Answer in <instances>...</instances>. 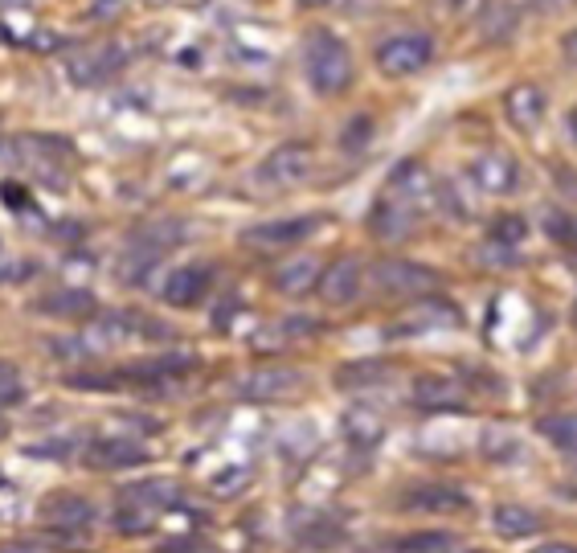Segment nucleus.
Here are the masks:
<instances>
[{
    "label": "nucleus",
    "instance_id": "obj_23",
    "mask_svg": "<svg viewBox=\"0 0 577 553\" xmlns=\"http://www.w3.org/2000/svg\"><path fill=\"white\" fill-rule=\"evenodd\" d=\"M389 365L385 361H348L336 369V386L340 390H365V386H377V381H385Z\"/></svg>",
    "mask_w": 577,
    "mask_h": 553
},
{
    "label": "nucleus",
    "instance_id": "obj_25",
    "mask_svg": "<svg viewBox=\"0 0 577 553\" xmlns=\"http://www.w3.org/2000/svg\"><path fill=\"white\" fill-rule=\"evenodd\" d=\"M54 144H58V140H46V136H37V140H33V136H25V140H17L13 148H17V152H25V148H41V152H50ZM21 160H25V164H33V173H37V177H46V181L54 177V181L62 185V173L54 168V160H66V156H21Z\"/></svg>",
    "mask_w": 577,
    "mask_h": 553
},
{
    "label": "nucleus",
    "instance_id": "obj_2",
    "mask_svg": "<svg viewBox=\"0 0 577 553\" xmlns=\"http://www.w3.org/2000/svg\"><path fill=\"white\" fill-rule=\"evenodd\" d=\"M373 62H377V70L385 78L422 74L434 62V41H430V33H393V37H385L377 46Z\"/></svg>",
    "mask_w": 577,
    "mask_h": 553
},
{
    "label": "nucleus",
    "instance_id": "obj_30",
    "mask_svg": "<svg viewBox=\"0 0 577 553\" xmlns=\"http://www.w3.org/2000/svg\"><path fill=\"white\" fill-rule=\"evenodd\" d=\"M115 525L123 529V533H148L152 529V517H148V508H123V513L115 517Z\"/></svg>",
    "mask_w": 577,
    "mask_h": 553
},
{
    "label": "nucleus",
    "instance_id": "obj_21",
    "mask_svg": "<svg viewBox=\"0 0 577 553\" xmlns=\"http://www.w3.org/2000/svg\"><path fill=\"white\" fill-rule=\"evenodd\" d=\"M123 500L140 504V508H168V504L181 500V488H176L172 480H140V484L123 488Z\"/></svg>",
    "mask_w": 577,
    "mask_h": 553
},
{
    "label": "nucleus",
    "instance_id": "obj_36",
    "mask_svg": "<svg viewBox=\"0 0 577 553\" xmlns=\"http://www.w3.org/2000/svg\"><path fill=\"white\" fill-rule=\"evenodd\" d=\"M5 201H9V205H25V193H21V185H13V181H9V185H5Z\"/></svg>",
    "mask_w": 577,
    "mask_h": 553
},
{
    "label": "nucleus",
    "instance_id": "obj_16",
    "mask_svg": "<svg viewBox=\"0 0 577 553\" xmlns=\"http://www.w3.org/2000/svg\"><path fill=\"white\" fill-rule=\"evenodd\" d=\"M37 308L46 316H54V320H91L99 304H95V295L82 291V287H58L50 295H41Z\"/></svg>",
    "mask_w": 577,
    "mask_h": 553
},
{
    "label": "nucleus",
    "instance_id": "obj_17",
    "mask_svg": "<svg viewBox=\"0 0 577 553\" xmlns=\"http://www.w3.org/2000/svg\"><path fill=\"white\" fill-rule=\"evenodd\" d=\"M414 222H418V214L410 205H402V201H393L389 193L373 205V234L377 238H385V242H397V238H406L410 230H414Z\"/></svg>",
    "mask_w": 577,
    "mask_h": 553
},
{
    "label": "nucleus",
    "instance_id": "obj_22",
    "mask_svg": "<svg viewBox=\"0 0 577 553\" xmlns=\"http://www.w3.org/2000/svg\"><path fill=\"white\" fill-rule=\"evenodd\" d=\"M492 525H496L500 537H528V533L541 529V517L532 513V508H524V504H500Z\"/></svg>",
    "mask_w": 577,
    "mask_h": 553
},
{
    "label": "nucleus",
    "instance_id": "obj_8",
    "mask_svg": "<svg viewBox=\"0 0 577 553\" xmlns=\"http://www.w3.org/2000/svg\"><path fill=\"white\" fill-rule=\"evenodd\" d=\"M393 201H402V205H410L414 214H422V209L434 201V181H430V173H426V164H418V160H410V164H397L393 168V177H389V189H385Z\"/></svg>",
    "mask_w": 577,
    "mask_h": 553
},
{
    "label": "nucleus",
    "instance_id": "obj_19",
    "mask_svg": "<svg viewBox=\"0 0 577 553\" xmlns=\"http://www.w3.org/2000/svg\"><path fill=\"white\" fill-rule=\"evenodd\" d=\"M181 238H185V222H176V218H152V222L136 226V234H131V246H140V250H148V254H164V250H172Z\"/></svg>",
    "mask_w": 577,
    "mask_h": 553
},
{
    "label": "nucleus",
    "instance_id": "obj_6",
    "mask_svg": "<svg viewBox=\"0 0 577 553\" xmlns=\"http://www.w3.org/2000/svg\"><path fill=\"white\" fill-rule=\"evenodd\" d=\"M299 390H303L299 369H254L238 381V394L246 402H279V398H295Z\"/></svg>",
    "mask_w": 577,
    "mask_h": 553
},
{
    "label": "nucleus",
    "instance_id": "obj_35",
    "mask_svg": "<svg viewBox=\"0 0 577 553\" xmlns=\"http://www.w3.org/2000/svg\"><path fill=\"white\" fill-rule=\"evenodd\" d=\"M532 553H577V545H565V541H545L541 549H532Z\"/></svg>",
    "mask_w": 577,
    "mask_h": 553
},
{
    "label": "nucleus",
    "instance_id": "obj_3",
    "mask_svg": "<svg viewBox=\"0 0 577 553\" xmlns=\"http://www.w3.org/2000/svg\"><path fill=\"white\" fill-rule=\"evenodd\" d=\"M438 283L442 275L434 267H422L410 259H381L373 267V287L381 295H410V300H418V295H430Z\"/></svg>",
    "mask_w": 577,
    "mask_h": 553
},
{
    "label": "nucleus",
    "instance_id": "obj_32",
    "mask_svg": "<svg viewBox=\"0 0 577 553\" xmlns=\"http://www.w3.org/2000/svg\"><path fill=\"white\" fill-rule=\"evenodd\" d=\"M242 484H246V472H242V467H230V472H221V480H213V492L230 496V492H238Z\"/></svg>",
    "mask_w": 577,
    "mask_h": 553
},
{
    "label": "nucleus",
    "instance_id": "obj_34",
    "mask_svg": "<svg viewBox=\"0 0 577 553\" xmlns=\"http://www.w3.org/2000/svg\"><path fill=\"white\" fill-rule=\"evenodd\" d=\"M561 54H565L569 66H577V29H569V33L561 37Z\"/></svg>",
    "mask_w": 577,
    "mask_h": 553
},
{
    "label": "nucleus",
    "instance_id": "obj_14",
    "mask_svg": "<svg viewBox=\"0 0 577 553\" xmlns=\"http://www.w3.org/2000/svg\"><path fill=\"white\" fill-rule=\"evenodd\" d=\"M414 406L422 410H459L463 406V386L455 377H442V373H422L414 381V390H410Z\"/></svg>",
    "mask_w": 577,
    "mask_h": 553
},
{
    "label": "nucleus",
    "instance_id": "obj_10",
    "mask_svg": "<svg viewBox=\"0 0 577 553\" xmlns=\"http://www.w3.org/2000/svg\"><path fill=\"white\" fill-rule=\"evenodd\" d=\"M82 459H86V467H95V472H119V467L148 463V447L131 443V439H95L82 451Z\"/></svg>",
    "mask_w": 577,
    "mask_h": 553
},
{
    "label": "nucleus",
    "instance_id": "obj_7",
    "mask_svg": "<svg viewBox=\"0 0 577 553\" xmlns=\"http://www.w3.org/2000/svg\"><path fill=\"white\" fill-rule=\"evenodd\" d=\"M316 291H320V300L328 304V308H344V304H352L361 295V259H336V263H328L324 271H320V279H316Z\"/></svg>",
    "mask_w": 577,
    "mask_h": 553
},
{
    "label": "nucleus",
    "instance_id": "obj_27",
    "mask_svg": "<svg viewBox=\"0 0 577 553\" xmlns=\"http://www.w3.org/2000/svg\"><path fill=\"white\" fill-rule=\"evenodd\" d=\"M295 533H299V541H303V545H332V541L340 537V529H336L328 517H312V525L295 521Z\"/></svg>",
    "mask_w": 577,
    "mask_h": 553
},
{
    "label": "nucleus",
    "instance_id": "obj_11",
    "mask_svg": "<svg viewBox=\"0 0 577 553\" xmlns=\"http://www.w3.org/2000/svg\"><path fill=\"white\" fill-rule=\"evenodd\" d=\"M209 283H213V271L201 267V263L172 271V275L164 279V304H172V308H193V304L205 300Z\"/></svg>",
    "mask_w": 577,
    "mask_h": 553
},
{
    "label": "nucleus",
    "instance_id": "obj_24",
    "mask_svg": "<svg viewBox=\"0 0 577 553\" xmlns=\"http://www.w3.org/2000/svg\"><path fill=\"white\" fill-rule=\"evenodd\" d=\"M557 451L573 455L577 459V414H553V418H541V427H537Z\"/></svg>",
    "mask_w": 577,
    "mask_h": 553
},
{
    "label": "nucleus",
    "instance_id": "obj_13",
    "mask_svg": "<svg viewBox=\"0 0 577 553\" xmlns=\"http://www.w3.org/2000/svg\"><path fill=\"white\" fill-rule=\"evenodd\" d=\"M41 521H46L50 529H62V533H74V529H86L95 521V508L91 500H82V496H50L46 504H41Z\"/></svg>",
    "mask_w": 577,
    "mask_h": 553
},
{
    "label": "nucleus",
    "instance_id": "obj_41",
    "mask_svg": "<svg viewBox=\"0 0 577 553\" xmlns=\"http://www.w3.org/2000/svg\"><path fill=\"white\" fill-rule=\"evenodd\" d=\"M455 5H459V9H467V5H471V0H455Z\"/></svg>",
    "mask_w": 577,
    "mask_h": 553
},
{
    "label": "nucleus",
    "instance_id": "obj_5",
    "mask_svg": "<svg viewBox=\"0 0 577 553\" xmlns=\"http://www.w3.org/2000/svg\"><path fill=\"white\" fill-rule=\"evenodd\" d=\"M312 164H316L312 144H279L258 164V181L271 185V189H291V185L312 177Z\"/></svg>",
    "mask_w": 577,
    "mask_h": 553
},
{
    "label": "nucleus",
    "instance_id": "obj_31",
    "mask_svg": "<svg viewBox=\"0 0 577 553\" xmlns=\"http://www.w3.org/2000/svg\"><path fill=\"white\" fill-rule=\"evenodd\" d=\"M369 136H373V119H369V115H357V119L348 123V132H340V144H344V148H361Z\"/></svg>",
    "mask_w": 577,
    "mask_h": 553
},
{
    "label": "nucleus",
    "instance_id": "obj_28",
    "mask_svg": "<svg viewBox=\"0 0 577 553\" xmlns=\"http://www.w3.org/2000/svg\"><path fill=\"white\" fill-rule=\"evenodd\" d=\"M21 398H25L21 373H17L13 365H5V361H0V410H5V406H17Z\"/></svg>",
    "mask_w": 577,
    "mask_h": 553
},
{
    "label": "nucleus",
    "instance_id": "obj_26",
    "mask_svg": "<svg viewBox=\"0 0 577 553\" xmlns=\"http://www.w3.org/2000/svg\"><path fill=\"white\" fill-rule=\"evenodd\" d=\"M344 435L357 443V447H373V443L381 439V422H377L373 414H365V410H352V414L344 418Z\"/></svg>",
    "mask_w": 577,
    "mask_h": 553
},
{
    "label": "nucleus",
    "instance_id": "obj_39",
    "mask_svg": "<svg viewBox=\"0 0 577 553\" xmlns=\"http://www.w3.org/2000/svg\"><path fill=\"white\" fill-rule=\"evenodd\" d=\"M447 553H475V549H455V545H451V549H447Z\"/></svg>",
    "mask_w": 577,
    "mask_h": 553
},
{
    "label": "nucleus",
    "instance_id": "obj_38",
    "mask_svg": "<svg viewBox=\"0 0 577 553\" xmlns=\"http://www.w3.org/2000/svg\"><path fill=\"white\" fill-rule=\"evenodd\" d=\"M144 5H152V9H160V5H168V0H144Z\"/></svg>",
    "mask_w": 577,
    "mask_h": 553
},
{
    "label": "nucleus",
    "instance_id": "obj_4",
    "mask_svg": "<svg viewBox=\"0 0 577 553\" xmlns=\"http://www.w3.org/2000/svg\"><path fill=\"white\" fill-rule=\"evenodd\" d=\"M320 226H324V218H312V214H303V218H275V222H258V226L242 230V246L262 250V254L291 250V246H299V242L312 238Z\"/></svg>",
    "mask_w": 577,
    "mask_h": 553
},
{
    "label": "nucleus",
    "instance_id": "obj_9",
    "mask_svg": "<svg viewBox=\"0 0 577 553\" xmlns=\"http://www.w3.org/2000/svg\"><path fill=\"white\" fill-rule=\"evenodd\" d=\"M471 181L483 189V193H492V197H504L516 189L520 181V168L508 152H479L471 160Z\"/></svg>",
    "mask_w": 577,
    "mask_h": 553
},
{
    "label": "nucleus",
    "instance_id": "obj_29",
    "mask_svg": "<svg viewBox=\"0 0 577 553\" xmlns=\"http://www.w3.org/2000/svg\"><path fill=\"white\" fill-rule=\"evenodd\" d=\"M524 234H528V222L512 214V218H500V222H496L492 242H496V246H520V242H524Z\"/></svg>",
    "mask_w": 577,
    "mask_h": 553
},
{
    "label": "nucleus",
    "instance_id": "obj_33",
    "mask_svg": "<svg viewBox=\"0 0 577 553\" xmlns=\"http://www.w3.org/2000/svg\"><path fill=\"white\" fill-rule=\"evenodd\" d=\"M573 5H577V0H532V9H541V13H565Z\"/></svg>",
    "mask_w": 577,
    "mask_h": 553
},
{
    "label": "nucleus",
    "instance_id": "obj_20",
    "mask_svg": "<svg viewBox=\"0 0 577 553\" xmlns=\"http://www.w3.org/2000/svg\"><path fill=\"white\" fill-rule=\"evenodd\" d=\"M463 316H459V308L455 304H447V300H418L414 308H410V316H406V324H397V332H426V328H455Z\"/></svg>",
    "mask_w": 577,
    "mask_h": 553
},
{
    "label": "nucleus",
    "instance_id": "obj_15",
    "mask_svg": "<svg viewBox=\"0 0 577 553\" xmlns=\"http://www.w3.org/2000/svg\"><path fill=\"white\" fill-rule=\"evenodd\" d=\"M402 508L406 513H463L467 496L451 484H422V488L402 496Z\"/></svg>",
    "mask_w": 577,
    "mask_h": 553
},
{
    "label": "nucleus",
    "instance_id": "obj_18",
    "mask_svg": "<svg viewBox=\"0 0 577 553\" xmlns=\"http://www.w3.org/2000/svg\"><path fill=\"white\" fill-rule=\"evenodd\" d=\"M320 259L316 254H299V259H287V263H279V271H275V291H283V295H307V291H316V279H320Z\"/></svg>",
    "mask_w": 577,
    "mask_h": 553
},
{
    "label": "nucleus",
    "instance_id": "obj_37",
    "mask_svg": "<svg viewBox=\"0 0 577 553\" xmlns=\"http://www.w3.org/2000/svg\"><path fill=\"white\" fill-rule=\"evenodd\" d=\"M307 9H328V5H336V0H303Z\"/></svg>",
    "mask_w": 577,
    "mask_h": 553
},
{
    "label": "nucleus",
    "instance_id": "obj_12",
    "mask_svg": "<svg viewBox=\"0 0 577 553\" xmlns=\"http://www.w3.org/2000/svg\"><path fill=\"white\" fill-rule=\"evenodd\" d=\"M504 111H508L512 127H520V132H532V127L545 119L549 99H545L541 87H532V82H516V87L504 95Z\"/></svg>",
    "mask_w": 577,
    "mask_h": 553
},
{
    "label": "nucleus",
    "instance_id": "obj_1",
    "mask_svg": "<svg viewBox=\"0 0 577 553\" xmlns=\"http://www.w3.org/2000/svg\"><path fill=\"white\" fill-rule=\"evenodd\" d=\"M307 78L320 95H340L352 82V54L340 37L332 33H316L312 46H307Z\"/></svg>",
    "mask_w": 577,
    "mask_h": 553
},
{
    "label": "nucleus",
    "instance_id": "obj_40",
    "mask_svg": "<svg viewBox=\"0 0 577 553\" xmlns=\"http://www.w3.org/2000/svg\"><path fill=\"white\" fill-rule=\"evenodd\" d=\"M0 553H29V549H0Z\"/></svg>",
    "mask_w": 577,
    "mask_h": 553
}]
</instances>
